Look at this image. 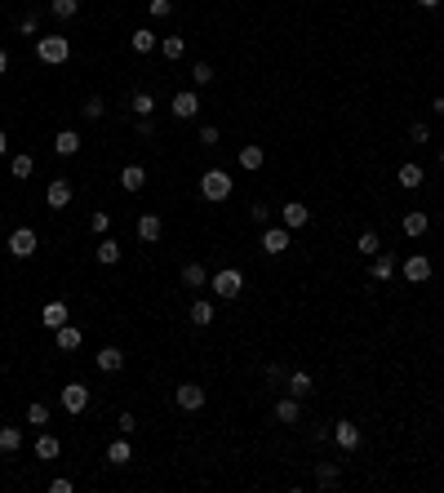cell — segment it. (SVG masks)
<instances>
[{
  "instance_id": "cell-47",
  "label": "cell",
  "mask_w": 444,
  "mask_h": 493,
  "mask_svg": "<svg viewBox=\"0 0 444 493\" xmlns=\"http://www.w3.org/2000/svg\"><path fill=\"white\" fill-rule=\"evenodd\" d=\"M89 227H93V231H98V236H103V231L111 227V214H103V209H98V214H93V218H89Z\"/></svg>"
},
{
  "instance_id": "cell-55",
  "label": "cell",
  "mask_w": 444,
  "mask_h": 493,
  "mask_svg": "<svg viewBox=\"0 0 444 493\" xmlns=\"http://www.w3.org/2000/svg\"><path fill=\"white\" fill-rule=\"evenodd\" d=\"M440 165H444V147H440Z\"/></svg>"
},
{
  "instance_id": "cell-31",
  "label": "cell",
  "mask_w": 444,
  "mask_h": 493,
  "mask_svg": "<svg viewBox=\"0 0 444 493\" xmlns=\"http://www.w3.org/2000/svg\"><path fill=\"white\" fill-rule=\"evenodd\" d=\"M183 285H187V289H200V285H209V271H204L200 262H187V267H183Z\"/></svg>"
},
{
  "instance_id": "cell-27",
  "label": "cell",
  "mask_w": 444,
  "mask_h": 493,
  "mask_svg": "<svg viewBox=\"0 0 444 493\" xmlns=\"http://www.w3.org/2000/svg\"><path fill=\"white\" fill-rule=\"evenodd\" d=\"M93 258H98L103 267H116V262H120V245L111 241V236H103V241H98V249H93Z\"/></svg>"
},
{
  "instance_id": "cell-30",
  "label": "cell",
  "mask_w": 444,
  "mask_h": 493,
  "mask_svg": "<svg viewBox=\"0 0 444 493\" xmlns=\"http://www.w3.org/2000/svg\"><path fill=\"white\" fill-rule=\"evenodd\" d=\"M49 13H53L58 23H72L76 13H80V0H49Z\"/></svg>"
},
{
  "instance_id": "cell-44",
  "label": "cell",
  "mask_w": 444,
  "mask_h": 493,
  "mask_svg": "<svg viewBox=\"0 0 444 493\" xmlns=\"http://www.w3.org/2000/svg\"><path fill=\"white\" fill-rule=\"evenodd\" d=\"M116 431H120V435H133V431H138V418H133V414H120V418H116Z\"/></svg>"
},
{
  "instance_id": "cell-16",
  "label": "cell",
  "mask_w": 444,
  "mask_h": 493,
  "mask_svg": "<svg viewBox=\"0 0 444 493\" xmlns=\"http://www.w3.org/2000/svg\"><path fill=\"white\" fill-rule=\"evenodd\" d=\"M93 364H98L103 373H120V369H124V351H120V347H103L98 356H93Z\"/></svg>"
},
{
  "instance_id": "cell-26",
  "label": "cell",
  "mask_w": 444,
  "mask_h": 493,
  "mask_svg": "<svg viewBox=\"0 0 444 493\" xmlns=\"http://www.w3.org/2000/svg\"><path fill=\"white\" fill-rule=\"evenodd\" d=\"M53 151H58V156H76V151H80V134H76V129H58V138H53Z\"/></svg>"
},
{
  "instance_id": "cell-24",
  "label": "cell",
  "mask_w": 444,
  "mask_h": 493,
  "mask_svg": "<svg viewBox=\"0 0 444 493\" xmlns=\"http://www.w3.org/2000/svg\"><path fill=\"white\" fill-rule=\"evenodd\" d=\"M285 387H289V396H298V400L311 396V373H307V369H294V373L285 378Z\"/></svg>"
},
{
  "instance_id": "cell-13",
  "label": "cell",
  "mask_w": 444,
  "mask_h": 493,
  "mask_svg": "<svg viewBox=\"0 0 444 493\" xmlns=\"http://www.w3.org/2000/svg\"><path fill=\"white\" fill-rule=\"evenodd\" d=\"M275 422H285V427H298V422H302V400H298V396L275 400Z\"/></svg>"
},
{
  "instance_id": "cell-45",
  "label": "cell",
  "mask_w": 444,
  "mask_h": 493,
  "mask_svg": "<svg viewBox=\"0 0 444 493\" xmlns=\"http://www.w3.org/2000/svg\"><path fill=\"white\" fill-rule=\"evenodd\" d=\"M249 214H254V222H258V227H267V222H271V205H254V209H249Z\"/></svg>"
},
{
  "instance_id": "cell-3",
  "label": "cell",
  "mask_w": 444,
  "mask_h": 493,
  "mask_svg": "<svg viewBox=\"0 0 444 493\" xmlns=\"http://www.w3.org/2000/svg\"><path fill=\"white\" fill-rule=\"evenodd\" d=\"M209 289L218 293L222 302H231V298H240V289H244V276L235 271V267H222L218 276H209Z\"/></svg>"
},
{
  "instance_id": "cell-39",
  "label": "cell",
  "mask_w": 444,
  "mask_h": 493,
  "mask_svg": "<svg viewBox=\"0 0 444 493\" xmlns=\"http://www.w3.org/2000/svg\"><path fill=\"white\" fill-rule=\"evenodd\" d=\"M338 475H342V471L333 467V462H320V467H315V485H325V489H329V485H338Z\"/></svg>"
},
{
  "instance_id": "cell-11",
  "label": "cell",
  "mask_w": 444,
  "mask_h": 493,
  "mask_svg": "<svg viewBox=\"0 0 444 493\" xmlns=\"http://www.w3.org/2000/svg\"><path fill=\"white\" fill-rule=\"evenodd\" d=\"M280 222H285L289 231H298V227H307V222H311V209L302 205V200H289V205L280 209Z\"/></svg>"
},
{
  "instance_id": "cell-40",
  "label": "cell",
  "mask_w": 444,
  "mask_h": 493,
  "mask_svg": "<svg viewBox=\"0 0 444 493\" xmlns=\"http://www.w3.org/2000/svg\"><path fill=\"white\" fill-rule=\"evenodd\" d=\"M191 84H200V89H204V84H214V67L196 63V67H191Z\"/></svg>"
},
{
  "instance_id": "cell-42",
  "label": "cell",
  "mask_w": 444,
  "mask_h": 493,
  "mask_svg": "<svg viewBox=\"0 0 444 493\" xmlns=\"http://www.w3.org/2000/svg\"><path fill=\"white\" fill-rule=\"evenodd\" d=\"M409 143H431V129H426L422 120H413L409 124Z\"/></svg>"
},
{
  "instance_id": "cell-10",
  "label": "cell",
  "mask_w": 444,
  "mask_h": 493,
  "mask_svg": "<svg viewBox=\"0 0 444 493\" xmlns=\"http://www.w3.org/2000/svg\"><path fill=\"white\" fill-rule=\"evenodd\" d=\"M138 241H143V245H156L160 241V236H164V222H160V214H138Z\"/></svg>"
},
{
  "instance_id": "cell-5",
  "label": "cell",
  "mask_w": 444,
  "mask_h": 493,
  "mask_svg": "<svg viewBox=\"0 0 444 493\" xmlns=\"http://www.w3.org/2000/svg\"><path fill=\"white\" fill-rule=\"evenodd\" d=\"M169 111H174L178 120H196L200 116V94L196 89H178L174 103H169Z\"/></svg>"
},
{
  "instance_id": "cell-34",
  "label": "cell",
  "mask_w": 444,
  "mask_h": 493,
  "mask_svg": "<svg viewBox=\"0 0 444 493\" xmlns=\"http://www.w3.org/2000/svg\"><path fill=\"white\" fill-rule=\"evenodd\" d=\"M22 449V431L18 427H0V454H18Z\"/></svg>"
},
{
  "instance_id": "cell-17",
  "label": "cell",
  "mask_w": 444,
  "mask_h": 493,
  "mask_svg": "<svg viewBox=\"0 0 444 493\" xmlns=\"http://www.w3.org/2000/svg\"><path fill=\"white\" fill-rule=\"evenodd\" d=\"M426 227H431V218H426V214H418V209L400 218V231H405L409 241H418V236H426Z\"/></svg>"
},
{
  "instance_id": "cell-20",
  "label": "cell",
  "mask_w": 444,
  "mask_h": 493,
  "mask_svg": "<svg viewBox=\"0 0 444 493\" xmlns=\"http://www.w3.org/2000/svg\"><path fill=\"white\" fill-rule=\"evenodd\" d=\"M120 187H124V191H143V187H147V169H143V165H124V169H120Z\"/></svg>"
},
{
  "instance_id": "cell-7",
  "label": "cell",
  "mask_w": 444,
  "mask_h": 493,
  "mask_svg": "<svg viewBox=\"0 0 444 493\" xmlns=\"http://www.w3.org/2000/svg\"><path fill=\"white\" fill-rule=\"evenodd\" d=\"M174 404L183 414H196V409H204V387H196V383H183L174 391Z\"/></svg>"
},
{
  "instance_id": "cell-1",
  "label": "cell",
  "mask_w": 444,
  "mask_h": 493,
  "mask_svg": "<svg viewBox=\"0 0 444 493\" xmlns=\"http://www.w3.org/2000/svg\"><path fill=\"white\" fill-rule=\"evenodd\" d=\"M231 187H235V182H231L227 169H204V174H200V196H204V200H214V205L227 200Z\"/></svg>"
},
{
  "instance_id": "cell-38",
  "label": "cell",
  "mask_w": 444,
  "mask_h": 493,
  "mask_svg": "<svg viewBox=\"0 0 444 493\" xmlns=\"http://www.w3.org/2000/svg\"><path fill=\"white\" fill-rule=\"evenodd\" d=\"M27 422H32V427H49V404H27Z\"/></svg>"
},
{
  "instance_id": "cell-8",
  "label": "cell",
  "mask_w": 444,
  "mask_h": 493,
  "mask_svg": "<svg viewBox=\"0 0 444 493\" xmlns=\"http://www.w3.org/2000/svg\"><path fill=\"white\" fill-rule=\"evenodd\" d=\"M36 249H40V241H36V231H32V227L9 231V253H13V258H32Z\"/></svg>"
},
{
  "instance_id": "cell-21",
  "label": "cell",
  "mask_w": 444,
  "mask_h": 493,
  "mask_svg": "<svg viewBox=\"0 0 444 493\" xmlns=\"http://www.w3.org/2000/svg\"><path fill=\"white\" fill-rule=\"evenodd\" d=\"M107 462H111V467H129V462H133V449H129V440H124V435L107 444Z\"/></svg>"
},
{
  "instance_id": "cell-4",
  "label": "cell",
  "mask_w": 444,
  "mask_h": 493,
  "mask_svg": "<svg viewBox=\"0 0 444 493\" xmlns=\"http://www.w3.org/2000/svg\"><path fill=\"white\" fill-rule=\"evenodd\" d=\"M400 276H405L409 285H426V280H431V258H426V253H413V258L400 262Z\"/></svg>"
},
{
  "instance_id": "cell-36",
  "label": "cell",
  "mask_w": 444,
  "mask_h": 493,
  "mask_svg": "<svg viewBox=\"0 0 444 493\" xmlns=\"http://www.w3.org/2000/svg\"><path fill=\"white\" fill-rule=\"evenodd\" d=\"M32 169H36V160L27 156V151H22V156H13V160H9V174L18 178V182H22V178H32Z\"/></svg>"
},
{
  "instance_id": "cell-9",
  "label": "cell",
  "mask_w": 444,
  "mask_h": 493,
  "mask_svg": "<svg viewBox=\"0 0 444 493\" xmlns=\"http://www.w3.org/2000/svg\"><path fill=\"white\" fill-rule=\"evenodd\" d=\"M63 409L67 414H85L89 409V387L85 383H67L63 387Z\"/></svg>"
},
{
  "instance_id": "cell-19",
  "label": "cell",
  "mask_w": 444,
  "mask_h": 493,
  "mask_svg": "<svg viewBox=\"0 0 444 493\" xmlns=\"http://www.w3.org/2000/svg\"><path fill=\"white\" fill-rule=\"evenodd\" d=\"M80 342H85V333H80L76 325H63V329H53V347H58V351H76Z\"/></svg>"
},
{
  "instance_id": "cell-29",
  "label": "cell",
  "mask_w": 444,
  "mask_h": 493,
  "mask_svg": "<svg viewBox=\"0 0 444 493\" xmlns=\"http://www.w3.org/2000/svg\"><path fill=\"white\" fill-rule=\"evenodd\" d=\"M262 160H267V151H262L258 143L240 147V169H249V174H254V169H262Z\"/></svg>"
},
{
  "instance_id": "cell-54",
  "label": "cell",
  "mask_w": 444,
  "mask_h": 493,
  "mask_svg": "<svg viewBox=\"0 0 444 493\" xmlns=\"http://www.w3.org/2000/svg\"><path fill=\"white\" fill-rule=\"evenodd\" d=\"M436 116H444V94H440V98H436Z\"/></svg>"
},
{
  "instance_id": "cell-41",
  "label": "cell",
  "mask_w": 444,
  "mask_h": 493,
  "mask_svg": "<svg viewBox=\"0 0 444 493\" xmlns=\"http://www.w3.org/2000/svg\"><path fill=\"white\" fill-rule=\"evenodd\" d=\"M18 32H22V36H36V32H40V13H22V18H18Z\"/></svg>"
},
{
  "instance_id": "cell-46",
  "label": "cell",
  "mask_w": 444,
  "mask_h": 493,
  "mask_svg": "<svg viewBox=\"0 0 444 493\" xmlns=\"http://www.w3.org/2000/svg\"><path fill=\"white\" fill-rule=\"evenodd\" d=\"M218 138H222L218 124H200V143H204V147H218Z\"/></svg>"
},
{
  "instance_id": "cell-52",
  "label": "cell",
  "mask_w": 444,
  "mask_h": 493,
  "mask_svg": "<svg viewBox=\"0 0 444 493\" xmlns=\"http://www.w3.org/2000/svg\"><path fill=\"white\" fill-rule=\"evenodd\" d=\"M5 72H9V53L0 49V76H5Z\"/></svg>"
},
{
  "instance_id": "cell-12",
  "label": "cell",
  "mask_w": 444,
  "mask_h": 493,
  "mask_svg": "<svg viewBox=\"0 0 444 493\" xmlns=\"http://www.w3.org/2000/svg\"><path fill=\"white\" fill-rule=\"evenodd\" d=\"M45 205H49V209H67V205H72V182H67V178H53L49 187H45Z\"/></svg>"
},
{
  "instance_id": "cell-14",
  "label": "cell",
  "mask_w": 444,
  "mask_h": 493,
  "mask_svg": "<svg viewBox=\"0 0 444 493\" xmlns=\"http://www.w3.org/2000/svg\"><path fill=\"white\" fill-rule=\"evenodd\" d=\"M396 271H400V267H396V253H386V249L373 253V267H369V276H373V280H391Z\"/></svg>"
},
{
  "instance_id": "cell-37",
  "label": "cell",
  "mask_w": 444,
  "mask_h": 493,
  "mask_svg": "<svg viewBox=\"0 0 444 493\" xmlns=\"http://www.w3.org/2000/svg\"><path fill=\"white\" fill-rule=\"evenodd\" d=\"M80 116H85V120H103V116H107V103H103L98 94H93V98H85V107H80Z\"/></svg>"
},
{
  "instance_id": "cell-28",
  "label": "cell",
  "mask_w": 444,
  "mask_h": 493,
  "mask_svg": "<svg viewBox=\"0 0 444 493\" xmlns=\"http://www.w3.org/2000/svg\"><path fill=\"white\" fill-rule=\"evenodd\" d=\"M156 45H160V40L151 36V27H138V32L129 36V49H133V53H151Z\"/></svg>"
},
{
  "instance_id": "cell-25",
  "label": "cell",
  "mask_w": 444,
  "mask_h": 493,
  "mask_svg": "<svg viewBox=\"0 0 444 493\" xmlns=\"http://www.w3.org/2000/svg\"><path fill=\"white\" fill-rule=\"evenodd\" d=\"M129 111H133V116H138V120H147V116H151V111H156V94H147V89H138V94L129 98Z\"/></svg>"
},
{
  "instance_id": "cell-33",
  "label": "cell",
  "mask_w": 444,
  "mask_h": 493,
  "mask_svg": "<svg viewBox=\"0 0 444 493\" xmlns=\"http://www.w3.org/2000/svg\"><path fill=\"white\" fill-rule=\"evenodd\" d=\"M400 187H405V191H418V187H422V165H400Z\"/></svg>"
},
{
  "instance_id": "cell-49",
  "label": "cell",
  "mask_w": 444,
  "mask_h": 493,
  "mask_svg": "<svg viewBox=\"0 0 444 493\" xmlns=\"http://www.w3.org/2000/svg\"><path fill=\"white\" fill-rule=\"evenodd\" d=\"M285 378H289V373L280 369V364H267V383H285Z\"/></svg>"
},
{
  "instance_id": "cell-23",
  "label": "cell",
  "mask_w": 444,
  "mask_h": 493,
  "mask_svg": "<svg viewBox=\"0 0 444 493\" xmlns=\"http://www.w3.org/2000/svg\"><path fill=\"white\" fill-rule=\"evenodd\" d=\"M40 320H45V329H63L67 325V302H45V312H40Z\"/></svg>"
},
{
  "instance_id": "cell-43",
  "label": "cell",
  "mask_w": 444,
  "mask_h": 493,
  "mask_svg": "<svg viewBox=\"0 0 444 493\" xmlns=\"http://www.w3.org/2000/svg\"><path fill=\"white\" fill-rule=\"evenodd\" d=\"M151 5V18H169L174 13V0H147Z\"/></svg>"
},
{
  "instance_id": "cell-18",
  "label": "cell",
  "mask_w": 444,
  "mask_h": 493,
  "mask_svg": "<svg viewBox=\"0 0 444 493\" xmlns=\"http://www.w3.org/2000/svg\"><path fill=\"white\" fill-rule=\"evenodd\" d=\"M333 440H338L342 449H360V427H355V422H333Z\"/></svg>"
},
{
  "instance_id": "cell-51",
  "label": "cell",
  "mask_w": 444,
  "mask_h": 493,
  "mask_svg": "<svg viewBox=\"0 0 444 493\" xmlns=\"http://www.w3.org/2000/svg\"><path fill=\"white\" fill-rule=\"evenodd\" d=\"M0 156H9V134L0 129Z\"/></svg>"
},
{
  "instance_id": "cell-6",
  "label": "cell",
  "mask_w": 444,
  "mask_h": 493,
  "mask_svg": "<svg viewBox=\"0 0 444 493\" xmlns=\"http://www.w3.org/2000/svg\"><path fill=\"white\" fill-rule=\"evenodd\" d=\"M289 245H294V231H289L285 222H280V227H267V231H262V253H271V258H280Z\"/></svg>"
},
{
  "instance_id": "cell-53",
  "label": "cell",
  "mask_w": 444,
  "mask_h": 493,
  "mask_svg": "<svg viewBox=\"0 0 444 493\" xmlns=\"http://www.w3.org/2000/svg\"><path fill=\"white\" fill-rule=\"evenodd\" d=\"M418 5H422V9H436V5H444V0H418Z\"/></svg>"
},
{
  "instance_id": "cell-15",
  "label": "cell",
  "mask_w": 444,
  "mask_h": 493,
  "mask_svg": "<svg viewBox=\"0 0 444 493\" xmlns=\"http://www.w3.org/2000/svg\"><path fill=\"white\" fill-rule=\"evenodd\" d=\"M58 454H63V440H58V435H49L45 427H40V435H36V458H40V462H53Z\"/></svg>"
},
{
  "instance_id": "cell-32",
  "label": "cell",
  "mask_w": 444,
  "mask_h": 493,
  "mask_svg": "<svg viewBox=\"0 0 444 493\" xmlns=\"http://www.w3.org/2000/svg\"><path fill=\"white\" fill-rule=\"evenodd\" d=\"M355 249H360V253H365V258H373V253H378V249H382V236H378V231H373V227H365V231H360V241H355Z\"/></svg>"
},
{
  "instance_id": "cell-35",
  "label": "cell",
  "mask_w": 444,
  "mask_h": 493,
  "mask_svg": "<svg viewBox=\"0 0 444 493\" xmlns=\"http://www.w3.org/2000/svg\"><path fill=\"white\" fill-rule=\"evenodd\" d=\"M160 53H164L169 63H178V58L187 53V40H183V36H164V40H160Z\"/></svg>"
},
{
  "instance_id": "cell-48",
  "label": "cell",
  "mask_w": 444,
  "mask_h": 493,
  "mask_svg": "<svg viewBox=\"0 0 444 493\" xmlns=\"http://www.w3.org/2000/svg\"><path fill=\"white\" fill-rule=\"evenodd\" d=\"M76 485L72 480H67V475H58V480H49V493H72Z\"/></svg>"
},
{
  "instance_id": "cell-50",
  "label": "cell",
  "mask_w": 444,
  "mask_h": 493,
  "mask_svg": "<svg viewBox=\"0 0 444 493\" xmlns=\"http://www.w3.org/2000/svg\"><path fill=\"white\" fill-rule=\"evenodd\" d=\"M151 134H156V124H151V116H147V120H138V138H151Z\"/></svg>"
},
{
  "instance_id": "cell-22",
  "label": "cell",
  "mask_w": 444,
  "mask_h": 493,
  "mask_svg": "<svg viewBox=\"0 0 444 493\" xmlns=\"http://www.w3.org/2000/svg\"><path fill=\"white\" fill-rule=\"evenodd\" d=\"M187 320H191L196 329H209V325H214V302H204V298L191 302V307H187Z\"/></svg>"
},
{
  "instance_id": "cell-2",
  "label": "cell",
  "mask_w": 444,
  "mask_h": 493,
  "mask_svg": "<svg viewBox=\"0 0 444 493\" xmlns=\"http://www.w3.org/2000/svg\"><path fill=\"white\" fill-rule=\"evenodd\" d=\"M36 58L49 63V67H63L67 58H72V40L67 36H40L36 40Z\"/></svg>"
}]
</instances>
